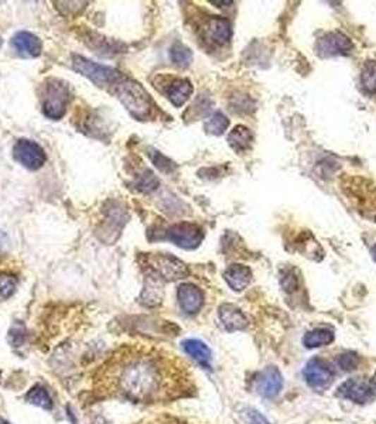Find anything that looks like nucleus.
Listing matches in <instances>:
<instances>
[{"label":"nucleus","instance_id":"nucleus-1","mask_svg":"<svg viewBox=\"0 0 376 424\" xmlns=\"http://www.w3.org/2000/svg\"><path fill=\"white\" fill-rule=\"evenodd\" d=\"M95 390L133 403H159L193 389L187 365L174 353L150 345H122L94 375Z\"/></svg>","mask_w":376,"mask_h":424},{"label":"nucleus","instance_id":"nucleus-2","mask_svg":"<svg viewBox=\"0 0 376 424\" xmlns=\"http://www.w3.org/2000/svg\"><path fill=\"white\" fill-rule=\"evenodd\" d=\"M111 90L133 118L146 121L152 115V99L147 91L139 83L121 74Z\"/></svg>","mask_w":376,"mask_h":424},{"label":"nucleus","instance_id":"nucleus-3","mask_svg":"<svg viewBox=\"0 0 376 424\" xmlns=\"http://www.w3.org/2000/svg\"><path fill=\"white\" fill-rule=\"evenodd\" d=\"M70 102L68 85L60 80H50L44 88L43 97V112L47 118L59 121L67 112Z\"/></svg>","mask_w":376,"mask_h":424},{"label":"nucleus","instance_id":"nucleus-4","mask_svg":"<svg viewBox=\"0 0 376 424\" xmlns=\"http://www.w3.org/2000/svg\"><path fill=\"white\" fill-rule=\"evenodd\" d=\"M149 273L159 276L162 280H180L188 276L187 266L177 258L164 253H149L145 256Z\"/></svg>","mask_w":376,"mask_h":424},{"label":"nucleus","instance_id":"nucleus-5","mask_svg":"<svg viewBox=\"0 0 376 424\" xmlns=\"http://www.w3.org/2000/svg\"><path fill=\"white\" fill-rule=\"evenodd\" d=\"M73 67L77 73L87 77L97 87H101V88L112 87L114 83L121 75V73H118L116 70H114L111 67H107V66L97 64L94 61H90V60L81 57V56H74L73 57Z\"/></svg>","mask_w":376,"mask_h":424},{"label":"nucleus","instance_id":"nucleus-6","mask_svg":"<svg viewBox=\"0 0 376 424\" xmlns=\"http://www.w3.org/2000/svg\"><path fill=\"white\" fill-rule=\"evenodd\" d=\"M338 394L351 401L365 404L376 399V382L368 377H352L338 387Z\"/></svg>","mask_w":376,"mask_h":424},{"label":"nucleus","instance_id":"nucleus-7","mask_svg":"<svg viewBox=\"0 0 376 424\" xmlns=\"http://www.w3.org/2000/svg\"><path fill=\"white\" fill-rule=\"evenodd\" d=\"M166 238L183 249H195L202 242L204 232L195 224L180 222L167 229Z\"/></svg>","mask_w":376,"mask_h":424},{"label":"nucleus","instance_id":"nucleus-8","mask_svg":"<svg viewBox=\"0 0 376 424\" xmlns=\"http://www.w3.org/2000/svg\"><path fill=\"white\" fill-rule=\"evenodd\" d=\"M315 50L317 54L322 59L335 56H349L353 52V44L345 35L334 32L318 39Z\"/></svg>","mask_w":376,"mask_h":424},{"label":"nucleus","instance_id":"nucleus-9","mask_svg":"<svg viewBox=\"0 0 376 424\" xmlns=\"http://www.w3.org/2000/svg\"><path fill=\"white\" fill-rule=\"evenodd\" d=\"M15 159L29 170H39L46 163L44 150L32 140L20 139L13 147Z\"/></svg>","mask_w":376,"mask_h":424},{"label":"nucleus","instance_id":"nucleus-10","mask_svg":"<svg viewBox=\"0 0 376 424\" xmlns=\"http://www.w3.org/2000/svg\"><path fill=\"white\" fill-rule=\"evenodd\" d=\"M305 382L314 389H325L331 384L334 379V372L331 365L321 358H314L307 362L304 368Z\"/></svg>","mask_w":376,"mask_h":424},{"label":"nucleus","instance_id":"nucleus-11","mask_svg":"<svg viewBox=\"0 0 376 424\" xmlns=\"http://www.w3.org/2000/svg\"><path fill=\"white\" fill-rule=\"evenodd\" d=\"M283 389V376L276 366H267L256 377V390L265 397H276Z\"/></svg>","mask_w":376,"mask_h":424},{"label":"nucleus","instance_id":"nucleus-12","mask_svg":"<svg viewBox=\"0 0 376 424\" xmlns=\"http://www.w3.org/2000/svg\"><path fill=\"white\" fill-rule=\"evenodd\" d=\"M232 28L229 20L224 18H211L204 26V37L208 43L224 46L231 40Z\"/></svg>","mask_w":376,"mask_h":424},{"label":"nucleus","instance_id":"nucleus-13","mask_svg":"<svg viewBox=\"0 0 376 424\" xmlns=\"http://www.w3.org/2000/svg\"><path fill=\"white\" fill-rule=\"evenodd\" d=\"M11 44L12 49L16 52V54L23 59H36L42 54V49H43L40 39L29 32L16 33Z\"/></svg>","mask_w":376,"mask_h":424},{"label":"nucleus","instance_id":"nucleus-14","mask_svg":"<svg viewBox=\"0 0 376 424\" xmlns=\"http://www.w3.org/2000/svg\"><path fill=\"white\" fill-rule=\"evenodd\" d=\"M177 297H178V304L181 310L187 314H197L202 304H204V294L202 291L190 283L181 284L177 290Z\"/></svg>","mask_w":376,"mask_h":424},{"label":"nucleus","instance_id":"nucleus-15","mask_svg":"<svg viewBox=\"0 0 376 424\" xmlns=\"http://www.w3.org/2000/svg\"><path fill=\"white\" fill-rule=\"evenodd\" d=\"M163 300V281L159 276L149 273L145 281V289L139 297V301L143 305L154 307Z\"/></svg>","mask_w":376,"mask_h":424},{"label":"nucleus","instance_id":"nucleus-16","mask_svg":"<svg viewBox=\"0 0 376 424\" xmlns=\"http://www.w3.org/2000/svg\"><path fill=\"white\" fill-rule=\"evenodd\" d=\"M224 279L234 291H242L252 280V270L243 265H232L225 270Z\"/></svg>","mask_w":376,"mask_h":424},{"label":"nucleus","instance_id":"nucleus-17","mask_svg":"<svg viewBox=\"0 0 376 424\" xmlns=\"http://www.w3.org/2000/svg\"><path fill=\"white\" fill-rule=\"evenodd\" d=\"M219 320L226 331H239L246 328L248 320L245 314L232 304H224L219 307Z\"/></svg>","mask_w":376,"mask_h":424},{"label":"nucleus","instance_id":"nucleus-18","mask_svg":"<svg viewBox=\"0 0 376 424\" xmlns=\"http://www.w3.org/2000/svg\"><path fill=\"white\" fill-rule=\"evenodd\" d=\"M184 351L193 356L198 363H201L205 368H211L212 353L211 349L200 339H187L183 342Z\"/></svg>","mask_w":376,"mask_h":424},{"label":"nucleus","instance_id":"nucleus-19","mask_svg":"<svg viewBox=\"0 0 376 424\" xmlns=\"http://www.w3.org/2000/svg\"><path fill=\"white\" fill-rule=\"evenodd\" d=\"M191 94H193V85L188 80H176L170 84L167 90L169 99L177 108L183 107L190 99Z\"/></svg>","mask_w":376,"mask_h":424},{"label":"nucleus","instance_id":"nucleus-20","mask_svg":"<svg viewBox=\"0 0 376 424\" xmlns=\"http://www.w3.org/2000/svg\"><path fill=\"white\" fill-rule=\"evenodd\" d=\"M253 136L246 126H236L228 135V143L236 153H243L250 149Z\"/></svg>","mask_w":376,"mask_h":424},{"label":"nucleus","instance_id":"nucleus-21","mask_svg":"<svg viewBox=\"0 0 376 424\" xmlns=\"http://www.w3.org/2000/svg\"><path fill=\"white\" fill-rule=\"evenodd\" d=\"M334 341V332L328 328H317L304 335V345L305 348H318L328 345Z\"/></svg>","mask_w":376,"mask_h":424},{"label":"nucleus","instance_id":"nucleus-22","mask_svg":"<svg viewBox=\"0 0 376 424\" xmlns=\"http://www.w3.org/2000/svg\"><path fill=\"white\" fill-rule=\"evenodd\" d=\"M26 399L29 400V403H32V404H35V406H39V407H42V408H46V410H50V408L53 407L51 396H50L49 392H47L43 386H40V384L33 386V387L29 390Z\"/></svg>","mask_w":376,"mask_h":424},{"label":"nucleus","instance_id":"nucleus-23","mask_svg":"<svg viewBox=\"0 0 376 424\" xmlns=\"http://www.w3.org/2000/svg\"><path fill=\"white\" fill-rule=\"evenodd\" d=\"M229 126V119L221 114V112H215L207 122H205V132L208 135H214V136H221Z\"/></svg>","mask_w":376,"mask_h":424},{"label":"nucleus","instance_id":"nucleus-24","mask_svg":"<svg viewBox=\"0 0 376 424\" xmlns=\"http://www.w3.org/2000/svg\"><path fill=\"white\" fill-rule=\"evenodd\" d=\"M360 83L368 94L376 92V61H366L362 68Z\"/></svg>","mask_w":376,"mask_h":424},{"label":"nucleus","instance_id":"nucleus-25","mask_svg":"<svg viewBox=\"0 0 376 424\" xmlns=\"http://www.w3.org/2000/svg\"><path fill=\"white\" fill-rule=\"evenodd\" d=\"M170 57H171V61L181 67V68H186L191 64L193 61V53L188 47H186L184 44L181 43H176L171 50H170Z\"/></svg>","mask_w":376,"mask_h":424},{"label":"nucleus","instance_id":"nucleus-26","mask_svg":"<svg viewBox=\"0 0 376 424\" xmlns=\"http://www.w3.org/2000/svg\"><path fill=\"white\" fill-rule=\"evenodd\" d=\"M18 287V279L9 273H0V300H8Z\"/></svg>","mask_w":376,"mask_h":424},{"label":"nucleus","instance_id":"nucleus-27","mask_svg":"<svg viewBox=\"0 0 376 424\" xmlns=\"http://www.w3.org/2000/svg\"><path fill=\"white\" fill-rule=\"evenodd\" d=\"M159 187V180L154 176V173L146 170L143 174L139 176L136 181V188L140 190L142 193H152Z\"/></svg>","mask_w":376,"mask_h":424},{"label":"nucleus","instance_id":"nucleus-28","mask_svg":"<svg viewBox=\"0 0 376 424\" xmlns=\"http://www.w3.org/2000/svg\"><path fill=\"white\" fill-rule=\"evenodd\" d=\"M149 156H150L153 164L163 173H171L176 169V164L170 159H167L164 155H162L160 152L150 150Z\"/></svg>","mask_w":376,"mask_h":424},{"label":"nucleus","instance_id":"nucleus-29","mask_svg":"<svg viewBox=\"0 0 376 424\" xmlns=\"http://www.w3.org/2000/svg\"><path fill=\"white\" fill-rule=\"evenodd\" d=\"M358 365H359V356H356L352 352H346L338 356V366L345 372L355 369Z\"/></svg>","mask_w":376,"mask_h":424},{"label":"nucleus","instance_id":"nucleus-30","mask_svg":"<svg viewBox=\"0 0 376 424\" xmlns=\"http://www.w3.org/2000/svg\"><path fill=\"white\" fill-rule=\"evenodd\" d=\"M242 416H243V420H245L246 424H270L266 420V417H263L257 410L250 408V407L245 408L243 413H242Z\"/></svg>","mask_w":376,"mask_h":424},{"label":"nucleus","instance_id":"nucleus-31","mask_svg":"<svg viewBox=\"0 0 376 424\" xmlns=\"http://www.w3.org/2000/svg\"><path fill=\"white\" fill-rule=\"evenodd\" d=\"M281 286L287 293L297 289V277L293 270H286V274L281 277Z\"/></svg>","mask_w":376,"mask_h":424},{"label":"nucleus","instance_id":"nucleus-32","mask_svg":"<svg viewBox=\"0 0 376 424\" xmlns=\"http://www.w3.org/2000/svg\"><path fill=\"white\" fill-rule=\"evenodd\" d=\"M370 253H372V258H373V260L376 262V245L372 248V250H370Z\"/></svg>","mask_w":376,"mask_h":424},{"label":"nucleus","instance_id":"nucleus-33","mask_svg":"<svg viewBox=\"0 0 376 424\" xmlns=\"http://www.w3.org/2000/svg\"><path fill=\"white\" fill-rule=\"evenodd\" d=\"M214 5H232V2H212Z\"/></svg>","mask_w":376,"mask_h":424},{"label":"nucleus","instance_id":"nucleus-34","mask_svg":"<svg viewBox=\"0 0 376 424\" xmlns=\"http://www.w3.org/2000/svg\"><path fill=\"white\" fill-rule=\"evenodd\" d=\"M0 424H11V423L6 421V420H0Z\"/></svg>","mask_w":376,"mask_h":424},{"label":"nucleus","instance_id":"nucleus-35","mask_svg":"<svg viewBox=\"0 0 376 424\" xmlns=\"http://www.w3.org/2000/svg\"><path fill=\"white\" fill-rule=\"evenodd\" d=\"M2 44H4V42H2V39H0V47H2Z\"/></svg>","mask_w":376,"mask_h":424},{"label":"nucleus","instance_id":"nucleus-36","mask_svg":"<svg viewBox=\"0 0 376 424\" xmlns=\"http://www.w3.org/2000/svg\"><path fill=\"white\" fill-rule=\"evenodd\" d=\"M153 424H169V423H153Z\"/></svg>","mask_w":376,"mask_h":424}]
</instances>
